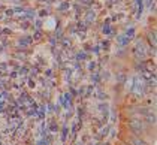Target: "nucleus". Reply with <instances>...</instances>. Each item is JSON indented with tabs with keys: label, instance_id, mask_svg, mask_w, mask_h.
Instances as JSON below:
<instances>
[{
	"label": "nucleus",
	"instance_id": "1",
	"mask_svg": "<svg viewBox=\"0 0 157 145\" xmlns=\"http://www.w3.org/2000/svg\"><path fill=\"white\" fill-rule=\"evenodd\" d=\"M126 141H127V145H147L144 141H142L141 138H138V136H129Z\"/></svg>",
	"mask_w": 157,
	"mask_h": 145
},
{
	"label": "nucleus",
	"instance_id": "2",
	"mask_svg": "<svg viewBox=\"0 0 157 145\" xmlns=\"http://www.w3.org/2000/svg\"><path fill=\"white\" fill-rule=\"evenodd\" d=\"M148 40H150V44H151L153 47H156V33H154V32H153V33H150Z\"/></svg>",
	"mask_w": 157,
	"mask_h": 145
}]
</instances>
